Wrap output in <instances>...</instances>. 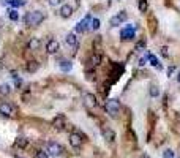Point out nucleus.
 Instances as JSON below:
<instances>
[{
  "label": "nucleus",
  "instance_id": "nucleus-28",
  "mask_svg": "<svg viewBox=\"0 0 180 158\" xmlns=\"http://www.w3.org/2000/svg\"><path fill=\"white\" fill-rule=\"evenodd\" d=\"M36 158H49V153L46 150H38L36 152Z\"/></svg>",
  "mask_w": 180,
  "mask_h": 158
},
{
  "label": "nucleus",
  "instance_id": "nucleus-1",
  "mask_svg": "<svg viewBox=\"0 0 180 158\" xmlns=\"http://www.w3.org/2000/svg\"><path fill=\"white\" fill-rule=\"evenodd\" d=\"M43 21H44V14L41 11H30L24 18L25 25H29V27H36V25L41 24Z\"/></svg>",
  "mask_w": 180,
  "mask_h": 158
},
{
  "label": "nucleus",
  "instance_id": "nucleus-22",
  "mask_svg": "<svg viewBox=\"0 0 180 158\" xmlns=\"http://www.w3.org/2000/svg\"><path fill=\"white\" fill-rule=\"evenodd\" d=\"M109 24L112 27H119V25H122V21L119 19V16H112V18L109 19Z\"/></svg>",
  "mask_w": 180,
  "mask_h": 158
},
{
  "label": "nucleus",
  "instance_id": "nucleus-24",
  "mask_svg": "<svg viewBox=\"0 0 180 158\" xmlns=\"http://www.w3.org/2000/svg\"><path fill=\"white\" fill-rule=\"evenodd\" d=\"M158 95H160L158 87H156V85H152V87H150V96H153V98H155V96H158Z\"/></svg>",
  "mask_w": 180,
  "mask_h": 158
},
{
  "label": "nucleus",
  "instance_id": "nucleus-14",
  "mask_svg": "<svg viewBox=\"0 0 180 158\" xmlns=\"http://www.w3.org/2000/svg\"><path fill=\"white\" fill-rule=\"evenodd\" d=\"M71 14H73L71 5H62V8H60V16H62L63 19H68V18H71Z\"/></svg>",
  "mask_w": 180,
  "mask_h": 158
},
{
  "label": "nucleus",
  "instance_id": "nucleus-15",
  "mask_svg": "<svg viewBox=\"0 0 180 158\" xmlns=\"http://www.w3.org/2000/svg\"><path fill=\"white\" fill-rule=\"evenodd\" d=\"M40 46H41L40 38H32V40L29 41V51H38Z\"/></svg>",
  "mask_w": 180,
  "mask_h": 158
},
{
  "label": "nucleus",
  "instance_id": "nucleus-2",
  "mask_svg": "<svg viewBox=\"0 0 180 158\" xmlns=\"http://www.w3.org/2000/svg\"><path fill=\"white\" fill-rule=\"evenodd\" d=\"M106 111H108L112 117H115L120 111V101L115 100V98H109L108 101H106Z\"/></svg>",
  "mask_w": 180,
  "mask_h": 158
},
{
  "label": "nucleus",
  "instance_id": "nucleus-27",
  "mask_svg": "<svg viewBox=\"0 0 180 158\" xmlns=\"http://www.w3.org/2000/svg\"><path fill=\"white\" fill-rule=\"evenodd\" d=\"M175 155H174V152H172L171 149H168V150H164L163 152V158H174Z\"/></svg>",
  "mask_w": 180,
  "mask_h": 158
},
{
  "label": "nucleus",
  "instance_id": "nucleus-26",
  "mask_svg": "<svg viewBox=\"0 0 180 158\" xmlns=\"http://www.w3.org/2000/svg\"><path fill=\"white\" fill-rule=\"evenodd\" d=\"M10 19H11V21H18L19 19V14H18L16 10H11V11H10Z\"/></svg>",
  "mask_w": 180,
  "mask_h": 158
},
{
  "label": "nucleus",
  "instance_id": "nucleus-18",
  "mask_svg": "<svg viewBox=\"0 0 180 158\" xmlns=\"http://www.w3.org/2000/svg\"><path fill=\"white\" fill-rule=\"evenodd\" d=\"M147 57H149V60H150V63H152L155 68H158V70H161V63L158 62V59H156L153 54H147Z\"/></svg>",
  "mask_w": 180,
  "mask_h": 158
},
{
  "label": "nucleus",
  "instance_id": "nucleus-3",
  "mask_svg": "<svg viewBox=\"0 0 180 158\" xmlns=\"http://www.w3.org/2000/svg\"><path fill=\"white\" fill-rule=\"evenodd\" d=\"M134 32H136V27L133 24H128L125 29H122V32H120V38H122L123 41H130V40L134 38Z\"/></svg>",
  "mask_w": 180,
  "mask_h": 158
},
{
  "label": "nucleus",
  "instance_id": "nucleus-25",
  "mask_svg": "<svg viewBox=\"0 0 180 158\" xmlns=\"http://www.w3.org/2000/svg\"><path fill=\"white\" fill-rule=\"evenodd\" d=\"M144 48H145V41L144 40H141V41H138L136 43V51H144Z\"/></svg>",
  "mask_w": 180,
  "mask_h": 158
},
{
  "label": "nucleus",
  "instance_id": "nucleus-21",
  "mask_svg": "<svg viewBox=\"0 0 180 158\" xmlns=\"http://www.w3.org/2000/svg\"><path fill=\"white\" fill-rule=\"evenodd\" d=\"M138 8H139V11H141V13H145V11H147V10H149V3H147V0H139Z\"/></svg>",
  "mask_w": 180,
  "mask_h": 158
},
{
  "label": "nucleus",
  "instance_id": "nucleus-5",
  "mask_svg": "<svg viewBox=\"0 0 180 158\" xmlns=\"http://www.w3.org/2000/svg\"><path fill=\"white\" fill-rule=\"evenodd\" d=\"M82 142H84V137H82L79 133H71L70 134V144H71V147L79 149V147L82 146Z\"/></svg>",
  "mask_w": 180,
  "mask_h": 158
},
{
  "label": "nucleus",
  "instance_id": "nucleus-16",
  "mask_svg": "<svg viewBox=\"0 0 180 158\" xmlns=\"http://www.w3.org/2000/svg\"><path fill=\"white\" fill-rule=\"evenodd\" d=\"M40 68V63L36 62V60H30V62L27 63V71L29 73H36Z\"/></svg>",
  "mask_w": 180,
  "mask_h": 158
},
{
  "label": "nucleus",
  "instance_id": "nucleus-20",
  "mask_svg": "<svg viewBox=\"0 0 180 158\" xmlns=\"http://www.w3.org/2000/svg\"><path fill=\"white\" fill-rule=\"evenodd\" d=\"M14 144H16V147H19V149H25V147H27V144H29V141L25 139V137H18Z\"/></svg>",
  "mask_w": 180,
  "mask_h": 158
},
{
  "label": "nucleus",
  "instance_id": "nucleus-11",
  "mask_svg": "<svg viewBox=\"0 0 180 158\" xmlns=\"http://www.w3.org/2000/svg\"><path fill=\"white\" fill-rule=\"evenodd\" d=\"M52 127H54V130L62 131V130L65 128V117H63V116H57L54 120H52Z\"/></svg>",
  "mask_w": 180,
  "mask_h": 158
},
{
  "label": "nucleus",
  "instance_id": "nucleus-6",
  "mask_svg": "<svg viewBox=\"0 0 180 158\" xmlns=\"http://www.w3.org/2000/svg\"><path fill=\"white\" fill-rule=\"evenodd\" d=\"M89 22H92L90 14H87V16H85V19H82V21L78 22V25H76V32H78V33H85L89 30Z\"/></svg>",
  "mask_w": 180,
  "mask_h": 158
},
{
  "label": "nucleus",
  "instance_id": "nucleus-30",
  "mask_svg": "<svg viewBox=\"0 0 180 158\" xmlns=\"http://www.w3.org/2000/svg\"><path fill=\"white\" fill-rule=\"evenodd\" d=\"M13 78H14V82H16V87H21L22 85V79H19V76H13Z\"/></svg>",
  "mask_w": 180,
  "mask_h": 158
},
{
  "label": "nucleus",
  "instance_id": "nucleus-9",
  "mask_svg": "<svg viewBox=\"0 0 180 158\" xmlns=\"http://www.w3.org/2000/svg\"><path fill=\"white\" fill-rule=\"evenodd\" d=\"M60 49V44L57 40H49L48 44H46V51H48V54H55Z\"/></svg>",
  "mask_w": 180,
  "mask_h": 158
},
{
  "label": "nucleus",
  "instance_id": "nucleus-4",
  "mask_svg": "<svg viewBox=\"0 0 180 158\" xmlns=\"http://www.w3.org/2000/svg\"><path fill=\"white\" fill-rule=\"evenodd\" d=\"M63 152V147L60 146L59 142H55V141H52V142L48 144V153L52 157H59L60 153Z\"/></svg>",
  "mask_w": 180,
  "mask_h": 158
},
{
  "label": "nucleus",
  "instance_id": "nucleus-8",
  "mask_svg": "<svg viewBox=\"0 0 180 158\" xmlns=\"http://www.w3.org/2000/svg\"><path fill=\"white\" fill-rule=\"evenodd\" d=\"M0 114L5 116V117H11L13 116V106L10 105V103H6V101L0 103Z\"/></svg>",
  "mask_w": 180,
  "mask_h": 158
},
{
  "label": "nucleus",
  "instance_id": "nucleus-17",
  "mask_svg": "<svg viewBox=\"0 0 180 158\" xmlns=\"http://www.w3.org/2000/svg\"><path fill=\"white\" fill-rule=\"evenodd\" d=\"M71 68H73V63L70 62V60H62V62H60V70H62V71L68 73V71H71Z\"/></svg>",
  "mask_w": 180,
  "mask_h": 158
},
{
  "label": "nucleus",
  "instance_id": "nucleus-37",
  "mask_svg": "<svg viewBox=\"0 0 180 158\" xmlns=\"http://www.w3.org/2000/svg\"><path fill=\"white\" fill-rule=\"evenodd\" d=\"M0 27H2V19H0Z\"/></svg>",
  "mask_w": 180,
  "mask_h": 158
},
{
  "label": "nucleus",
  "instance_id": "nucleus-33",
  "mask_svg": "<svg viewBox=\"0 0 180 158\" xmlns=\"http://www.w3.org/2000/svg\"><path fill=\"white\" fill-rule=\"evenodd\" d=\"M59 2H60V0H49V5L55 6V5H59Z\"/></svg>",
  "mask_w": 180,
  "mask_h": 158
},
{
  "label": "nucleus",
  "instance_id": "nucleus-31",
  "mask_svg": "<svg viewBox=\"0 0 180 158\" xmlns=\"http://www.w3.org/2000/svg\"><path fill=\"white\" fill-rule=\"evenodd\" d=\"M161 54H163L164 57H169V54H168V48H166V46H164V48H161Z\"/></svg>",
  "mask_w": 180,
  "mask_h": 158
},
{
  "label": "nucleus",
  "instance_id": "nucleus-13",
  "mask_svg": "<svg viewBox=\"0 0 180 158\" xmlns=\"http://www.w3.org/2000/svg\"><path fill=\"white\" fill-rule=\"evenodd\" d=\"M87 63H89V68H96V66L101 63V55H100V54H93V55L89 59Z\"/></svg>",
  "mask_w": 180,
  "mask_h": 158
},
{
  "label": "nucleus",
  "instance_id": "nucleus-7",
  "mask_svg": "<svg viewBox=\"0 0 180 158\" xmlns=\"http://www.w3.org/2000/svg\"><path fill=\"white\" fill-rule=\"evenodd\" d=\"M96 96L93 95V93H84V105L85 107H89V109H93V107H96Z\"/></svg>",
  "mask_w": 180,
  "mask_h": 158
},
{
  "label": "nucleus",
  "instance_id": "nucleus-34",
  "mask_svg": "<svg viewBox=\"0 0 180 158\" xmlns=\"http://www.w3.org/2000/svg\"><path fill=\"white\" fill-rule=\"evenodd\" d=\"M139 65L144 66V65H145V59H141V60H139Z\"/></svg>",
  "mask_w": 180,
  "mask_h": 158
},
{
  "label": "nucleus",
  "instance_id": "nucleus-12",
  "mask_svg": "<svg viewBox=\"0 0 180 158\" xmlns=\"http://www.w3.org/2000/svg\"><path fill=\"white\" fill-rule=\"evenodd\" d=\"M65 41H66V44H68L70 48L78 49V38H76L74 33H68V35H66V38H65Z\"/></svg>",
  "mask_w": 180,
  "mask_h": 158
},
{
  "label": "nucleus",
  "instance_id": "nucleus-19",
  "mask_svg": "<svg viewBox=\"0 0 180 158\" xmlns=\"http://www.w3.org/2000/svg\"><path fill=\"white\" fill-rule=\"evenodd\" d=\"M10 92H11V87L8 84H0V95L6 96V95H10Z\"/></svg>",
  "mask_w": 180,
  "mask_h": 158
},
{
  "label": "nucleus",
  "instance_id": "nucleus-29",
  "mask_svg": "<svg viewBox=\"0 0 180 158\" xmlns=\"http://www.w3.org/2000/svg\"><path fill=\"white\" fill-rule=\"evenodd\" d=\"M117 16H119V19H120V21H122V22H125L126 19H128V14H126V11H120Z\"/></svg>",
  "mask_w": 180,
  "mask_h": 158
},
{
  "label": "nucleus",
  "instance_id": "nucleus-36",
  "mask_svg": "<svg viewBox=\"0 0 180 158\" xmlns=\"http://www.w3.org/2000/svg\"><path fill=\"white\" fill-rule=\"evenodd\" d=\"M177 81H179V84H180V73H179V76H177Z\"/></svg>",
  "mask_w": 180,
  "mask_h": 158
},
{
  "label": "nucleus",
  "instance_id": "nucleus-10",
  "mask_svg": "<svg viewBox=\"0 0 180 158\" xmlns=\"http://www.w3.org/2000/svg\"><path fill=\"white\" fill-rule=\"evenodd\" d=\"M101 133H103V137H104L106 141H109V142H114V141H115V133H114V130L108 128V127H103Z\"/></svg>",
  "mask_w": 180,
  "mask_h": 158
},
{
  "label": "nucleus",
  "instance_id": "nucleus-23",
  "mask_svg": "<svg viewBox=\"0 0 180 158\" xmlns=\"http://www.w3.org/2000/svg\"><path fill=\"white\" fill-rule=\"evenodd\" d=\"M90 27H92V30H98L100 29V19H92V22H90Z\"/></svg>",
  "mask_w": 180,
  "mask_h": 158
},
{
  "label": "nucleus",
  "instance_id": "nucleus-32",
  "mask_svg": "<svg viewBox=\"0 0 180 158\" xmlns=\"http://www.w3.org/2000/svg\"><path fill=\"white\" fill-rule=\"evenodd\" d=\"M174 70H175V66H174V65H172V66H169V68H168V76H171L172 73H174Z\"/></svg>",
  "mask_w": 180,
  "mask_h": 158
},
{
  "label": "nucleus",
  "instance_id": "nucleus-35",
  "mask_svg": "<svg viewBox=\"0 0 180 158\" xmlns=\"http://www.w3.org/2000/svg\"><path fill=\"white\" fill-rule=\"evenodd\" d=\"M18 3H19V5H25V3H27V0H18Z\"/></svg>",
  "mask_w": 180,
  "mask_h": 158
}]
</instances>
